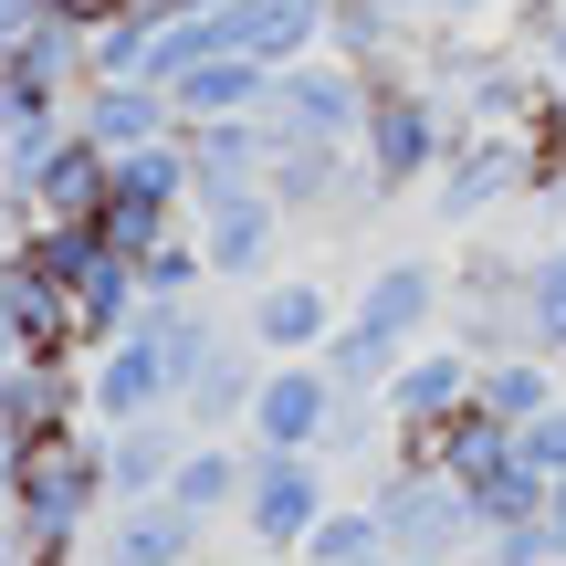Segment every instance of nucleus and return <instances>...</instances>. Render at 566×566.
<instances>
[{"label": "nucleus", "instance_id": "obj_10", "mask_svg": "<svg viewBox=\"0 0 566 566\" xmlns=\"http://www.w3.org/2000/svg\"><path fill=\"white\" fill-rule=\"evenodd\" d=\"M252 336H263L273 357H315V346L336 336V315H325V294H315V283H273V294L252 304Z\"/></svg>", "mask_w": 566, "mask_h": 566}, {"label": "nucleus", "instance_id": "obj_19", "mask_svg": "<svg viewBox=\"0 0 566 566\" xmlns=\"http://www.w3.org/2000/svg\"><path fill=\"white\" fill-rule=\"evenodd\" d=\"M263 566H304V556H263Z\"/></svg>", "mask_w": 566, "mask_h": 566}, {"label": "nucleus", "instance_id": "obj_8", "mask_svg": "<svg viewBox=\"0 0 566 566\" xmlns=\"http://www.w3.org/2000/svg\"><path fill=\"white\" fill-rule=\"evenodd\" d=\"M242 483H252V462H242V451L200 441L179 472H168V504H179L189 525H210V514H242Z\"/></svg>", "mask_w": 566, "mask_h": 566}, {"label": "nucleus", "instance_id": "obj_18", "mask_svg": "<svg viewBox=\"0 0 566 566\" xmlns=\"http://www.w3.org/2000/svg\"><path fill=\"white\" fill-rule=\"evenodd\" d=\"M399 566H441V556H399Z\"/></svg>", "mask_w": 566, "mask_h": 566}, {"label": "nucleus", "instance_id": "obj_13", "mask_svg": "<svg viewBox=\"0 0 566 566\" xmlns=\"http://www.w3.org/2000/svg\"><path fill=\"white\" fill-rule=\"evenodd\" d=\"M200 252H210V273H263L273 263V210L263 200H221L210 231H200Z\"/></svg>", "mask_w": 566, "mask_h": 566}, {"label": "nucleus", "instance_id": "obj_11", "mask_svg": "<svg viewBox=\"0 0 566 566\" xmlns=\"http://www.w3.org/2000/svg\"><path fill=\"white\" fill-rule=\"evenodd\" d=\"M357 315L367 325H388V336H430V315H441V273H430V263H388L378 283H367V304H357Z\"/></svg>", "mask_w": 566, "mask_h": 566}, {"label": "nucleus", "instance_id": "obj_7", "mask_svg": "<svg viewBox=\"0 0 566 566\" xmlns=\"http://www.w3.org/2000/svg\"><path fill=\"white\" fill-rule=\"evenodd\" d=\"M179 462H189V451H179V430H168V420H126V430H105V483H116V504H158Z\"/></svg>", "mask_w": 566, "mask_h": 566}, {"label": "nucleus", "instance_id": "obj_17", "mask_svg": "<svg viewBox=\"0 0 566 566\" xmlns=\"http://www.w3.org/2000/svg\"><path fill=\"white\" fill-rule=\"evenodd\" d=\"M546 514H556V535H566V483H556V493H546Z\"/></svg>", "mask_w": 566, "mask_h": 566}, {"label": "nucleus", "instance_id": "obj_15", "mask_svg": "<svg viewBox=\"0 0 566 566\" xmlns=\"http://www.w3.org/2000/svg\"><path fill=\"white\" fill-rule=\"evenodd\" d=\"M483 566H566V535H556V514L493 525V535H483Z\"/></svg>", "mask_w": 566, "mask_h": 566}, {"label": "nucleus", "instance_id": "obj_14", "mask_svg": "<svg viewBox=\"0 0 566 566\" xmlns=\"http://www.w3.org/2000/svg\"><path fill=\"white\" fill-rule=\"evenodd\" d=\"M388 535H378V504H336L315 525V546H304V566H378Z\"/></svg>", "mask_w": 566, "mask_h": 566}, {"label": "nucleus", "instance_id": "obj_2", "mask_svg": "<svg viewBox=\"0 0 566 566\" xmlns=\"http://www.w3.org/2000/svg\"><path fill=\"white\" fill-rule=\"evenodd\" d=\"M325 514H336V493H325L315 451H252V483H242V525H252V546H263V556H304Z\"/></svg>", "mask_w": 566, "mask_h": 566}, {"label": "nucleus", "instance_id": "obj_6", "mask_svg": "<svg viewBox=\"0 0 566 566\" xmlns=\"http://www.w3.org/2000/svg\"><path fill=\"white\" fill-rule=\"evenodd\" d=\"M200 556V525H189L179 504H116L105 514V535H95V566H189Z\"/></svg>", "mask_w": 566, "mask_h": 566}, {"label": "nucleus", "instance_id": "obj_5", "mask_svg": "<svg viewBox=\"0 0 566 566\" xmlns=\"http://www.w3.org/2000/svg\"><path fill=\"white\" fill-rule=\"evenodd\" d=\"M472 378H483V367H472L462 346H430V357H409L399 378H388V420H399V441H420V430L462 420V409H472Z\"/></svg>", "mask_w": 566, "mask_h": 566}, {"label": "nucleus", "instance_id": "obj_9", "mask_svg": "<svg viewBox=\"0 0 566 566\" xmlns=\"http://www.w3.org/2000/svg\"><path fill=\"white\" fill-rule=\"evenodd\" d=\"M472 409H483V420H504V430H535V420L556 409L546 357H493L483 378H472Z\"/></svg>", "mask_w": 566, "mask_h": 566}, {"label": "nucleus", "instance_id": "obj_4", "mask_svg": "<svg viewBox=\"0 0 566 566\" xmlns=\"http://www.w3.org/2000/svg\"><path fill=\"white\" fill-rule=\"evenodd\" d=\"M84 409H95L105 430L126 420H158V409H179V378H168V346L147 336V325H126L116 346L95 357V388H84Z\"/></svg>", "mask_w": 566, "mask_h": 566}, {"label": "nucleus", "instance_id": "obj_16", "mask_svg": "<svg viewBox=\"0 0 566 566\" xmlns=\"http://www.w3.org/2000/svg\"><path fill=\"white\" fill-rule=\"evenodd\" d=\"M514 451H525V462L546 472V483H566V399H556V409H546L535 430H514Z\"/></svg>", "mask_w": 566, "mask_h": 566}, {"label": "nucleus", "instance_id": "obj_12", "mask_svg": "<svg viewBox=\"0 0 566 566\" xmlns=\"http://www.w3.org/2000/svg\"><path fill=\"white\" fill-rule=\"evenodd\" d=\"M252 399H263V367H252L242 346H221V357H210L200 378H189V399H179V409L200 420V441H210L221 420H252Z\"/></svg>", "mask_w": 566, "mask_h": 566}, {"label": "nucleus", "instance_id": "obj_1", "mask_svg": "<svg viewBox=\"0 0 566 566\" xmlns=\"http://www.w3.org/2000/svg\"><path fill=\"white\" fill-rule=\"evenodd\" d=\"M378 535H388V556H441V566L483 556V514H472V493L451 472H388L378 483Z\"/></svg>", "mask_w": 566, "mask_h": 566}, {"label": "nucleus", "instance_id": "obj_3", "mask_svg": "<svg viewBox=\"0 0 566 566\" xmlns=\"http://www.w3.org/2000/svg\"><path fill=\"white\" fill-rule=\"evenodd\" d=\"M336 399H346V388L325 378V357H283L263 378V399H252V441H263V451H325Z\"/></svg>", "mask_w": 566, "mask_h": 566}]
</instances>
